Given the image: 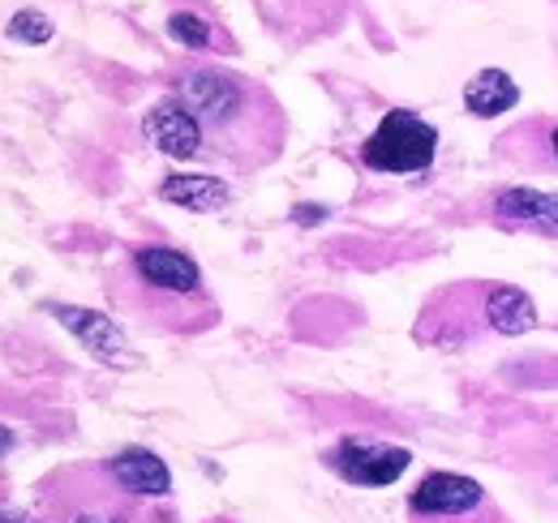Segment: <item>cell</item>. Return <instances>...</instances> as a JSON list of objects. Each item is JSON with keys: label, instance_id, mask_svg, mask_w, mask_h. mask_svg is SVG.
I'll list each match as a JSON object with an SVG mask.
<instances>
[{"label": "cell", "instance_id": "cell-1", "mask_svg": "<svg viewBox=\"0 0 558 523\" xmlns=\"http://www.w3.org/2000/svg\"><path fill=\"white\" fill-rule=\"evenodd\" d=\"M172 99L190 108L207 142V163H228L236 172L267 168L283 150L288 121L276 95L223 65H185L172 73Z\"/></svg>", "mask_w": 558, "mask_h": 523}, {"label": "cell", "instance_id": "cell-2", "mask_svg": "<svg viewBox=\"0 0 558 523\" xmlns=\"http://www.w3.org/2000/svg\"><path fill=\"white\" fill-rule=\"evenodd\" d=\"M108 296L125 318L168 335H198L219 323L203 266L172 245H134L108 275Z\"/></svg>", "mask_w": 558, "mask_h": 523}, {"label": "cell", "instance_id": "cell-3", "mask_svg": "<svg viewBox=\"0 0 558 523\" xmlns=\"http://www.w3.org/2000/svg\"><path fill=\"white\" fill-rule=\"evenodd\" d=\"M438 155V130L409 112L396 108L378 121V130L361 142V163L369 172H387V177H409V172H425Z\"/></svg>", "mask_w": 558, "mask_h": 523}, {"label": "cell", "instance_id": "cell-4", "mask_svg": "<svg viewBox=\"0 0 558 523\" xmlns=\"http://www.w3.org/2000/svg\"><path fill=\"white\" fill-rule=\"evenodd\" d=\"M409 515L413 523H511L489 498V489L460 472L421 476V485L409 494Z\"/></svg>", "mask_w": 558, "mask_h": 523}, {"label": "cell", "instance_id": "cell-5", "mask_svg": "<svg viewBox=\"0 0 558 523\" xmlns=\"http://www.w3.org/2000/svg\"><path fill=\"white\" fill-rule=\"evenodd\" d=\"M323 459H327V467L340 481H349L356 489H383V485H396L409 472L413 451L409 447H396V442H383V438L349 434V438H340Z\"/></svg>", "mask_w": 558, "mask_h": 523}, {"label": "cell", "instance_id": "cell-6", "mask_svg": "<svg viewBox=\"0 0 558 523\" xmlns=\"http://www.w3.org/2000/svg\"><path fill=\"white\" fill-rule=\"evenodd\" d=\"M142 133L155 150H163L168 159H181V163H194V159H207V142L198 121L190 117V108L172 95H163L159 104H150L142 112Z\"/></svg>", "mask_w": 558, "mask_h": 523}, {"label": "cell", "instance_id": "cell-7", "mask_svg": "<svg viewBox=\"0 0 558 523\" xmlns=\"http://www.w3.org/2000/svg\"><path fill=\"white\" fill-rule=\"evenodd\" d=\"M52 314H57V323L70 330V335L82 339V348H86L95 361H104V365H112V369H134V365H138V356H134L125 330L117 327V318H104V314L77 309V305H52Z\"/></svg>", "mask_w": 558, "mask_h": 523}, {"label": "cell", "instance_id": "cell-8", "mask_svg": "<svg viewBox=\"0 0 558 523\" xmlns=\"http://www.w3.org/2000/svg\"><path fill=\"white\" fill-rule=\"evenodd\" d=\"M494 223L511 232H537V236H558V194H542L529 185H507L494 194L489 206Z\"/></svg>", "mask_w": 558, "mask_h": 523}, {"label": "cell", "instance_id": "cell-9", "mask_svg": "<svg viewBox=\"0 0 558 523\" xmlns=\"http://www.w3.org/2000/svg\"><path fill=\"white\" fill-rule=\"evenodd\" d=\"M498 159H507L520 172H558V121L555 117H537V121H520L511 133H502L498 142Z\"/></svg>", "mask_w": 558, "mask_h": 523}, {"label": "cell", "instance_id": "cell-10", "mask_svg": "<svg viewBox=\"0 0 558 523\" xmlns=\"http://www.w3.org/2000/svg\"><path fill=\"white\" fill-rule=\"evenodd\" d=\"M104 472V485H90L82 494L70 498V511H65V523H142V498L125 494L108 467Z\"/></svg>", "mask_w": 558, "mask_h": 523}, {"label": "cell", "instance_id": "cell-11", "mask_svg": "<svg viewBox=\"0 0 558 523\" xmlns=\"http://www.w3.org/2000/svg\"><path fill=\"white\" fill-rule=\"evenodd\" d=\"M104 467H108V476H112L125 494H134L142 502L172 494V472H168V463L155 455V451H146V447H125L121 455H112Z\"/></svg>", "mask_w": 558, "mask_h": 523}, {"label": "cell", "instance_id": "cell-12", "mask_svg": "<svg viewBox=\"0 0 558 523\" xmlns=\"http://www.w3.org/2000/svg\"><path fill=\"white\" fill-rule=\"evenodd\" d=\"M159 197L172 202V206H185V210H194V215H215V210H223V206L232 202V190H228V181H219V177L172 172V177L159 181Z\"/></svg>", "mask_w": 558, "mask_h": 523}, {"label": "cell", "instance_id": "cell-13", "mask_svg": "<svg viewBox=\"0 0 558 523\" xmlns=\"http://www.w3.org/2000/svg\"><path fill=\"white\" fill-rule=\"evenodd\" d=\"M520 104V86L507 69H482L477 77H469L464 86V108L477 117V121H489V117H502Z\"/></svg>", "mask_w": 558, "mask_h": 523}, {"label": "cell", "instance_id": "cell-14", "mask_svg": "<svg viewBox=\"0 0 558 523\" xmlns=\"http://www.w3.org/2000/svg\"><path fill=\"white\" fill-rule=\"evenodd\" d=\"M168 35L177 39V44H185V48H194V52H210V48H219V52H232V44L210 26L207 17H198V13H190V9H177L172 17H168Z\"/></svg>", "mask_w": 558, "mask_h": 523}, {"label": "cell", "instance_id": "cell-15", "mask_svg": "<svg viewBox=\"0 0 558 523\" xmlns=\"http://www.w3.org/2000/svg\"><path fill=\"white\" fill-rule=\"evenodd\" d=\"M4 31H9L13 44H31V48H44V44L52 39V22H48V13H39V9H17Z\"/></svg>", "mask_w": 558, "mask_h": 523}, {"label": "cell", "instance_id": "cell-16", "mask_svg": "<svg viewBox=\"0 0 558 523\" xmlns=\"http://www.w3.org/2000/svg\"><path fill=\"white\" fill-rule=\"evenodd\" d=\"M327 210L323 206H296V223H318Z\"/></svg>", "mask_w": 558, "mask_h": 523}, {"label": "cell", "instance_id": "cell-17", "mask_svg": "<svg viewBox=\"0 0 558 523\" xmlns=\"http://www.w3.org/2000/svg\"><path fill=\"white\" fill-rule=\"evenodd\" d=\"M9 447H13V434H9V429H4V425H0V455H4V451H9Z\"/></svg>", "mask_w": 558, "mask_h": 523}, {"label": "cell", "instance_id": "cell-18", "mask_svg": "<svg viewBox=\"0 0 558 523\" xmlns=\"http://www.w3.org/2000/svg\"><path fill=\"white\" fill-rule=\"evenodd\" d=\"M0 523H26V515H13V511H0Z\"/></svg>", "mask_w": 558, "mask_h": 523}, {"label": "cell", "instance_id": "cell-19", "mask_svg": "<svg viewBox=\"0 0 558 523\" xmlns=\"http://www.w3.org/2000/svg\"><path fill=\"white\" fill-rule=\"evenodd\" d=\"M550 494L558 498V459H555V472H550Z\"/></svg>", "mask_w": 558, "mask_h": 523}]
</instances>
